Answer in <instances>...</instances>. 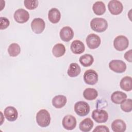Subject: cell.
<instances>
[{"label": "cell", "mask_w": 132, "mask_h": 132, "mask_svg": "<svg viewBox=\"0 0 132 132\" xmlns=\"http://www.w3.org/2000/svg\"><path fill=\"white\" fill-rule=\"evenodd\" d=\"M36 119L39 126L41 127H46L50 125L51 119L48 111L46 109H42L37 112Z\"/></svg>", "instance_id": "cell-1"}, {"label": "cell", "mask_w": 132, "mask_h": 132, "mask_svg": "<svg viewBox=\"0 0 132 132\" xmlns=\"http://www.w3.org/2000/svg\"><path fill=\"white\" fill-rule=\"evenodd\" d=\"M90 27L91 29L97 32L105 31L108 27L107 21L102 18H95L90 21Z\"/></svg>", "instance_id": "cell-2"}, {"label": "cell", "mask_w": 132, "mask_h": 132, "mask_svg": "<svg viewBox=\"0 0 132 132\" xmlns=\"http://www.w3.org/2000/svg\"><path fill=\"white\" fill-rule=\"evenodd\" d=\"M74 109L75 113L80 117L87 116L90 110L89 105L85 101L77 102L74 105Z\"/></svg>", "instance_id": "cell-3"}, {"label": "cell", "mask_w": 132, "mask_h": 132, "mask_svg": "<svg viewBox=\"0 0 132 132\" xmlns=\"http://www.w3.org/2000/svg\"><path fill=\"white\" fill-rule=\"evenodd\" d=\"M129 45V41L127 38L123 35L116 37L113 41V46L118 51H123L126 50Z\"/></svg>", "instance_id": "cell-4"}, {"label": "cell", "mask_w": 132, "mask_h": 132, "mask_svg": "<svg viewBox=\"0 0 132 132\" xmlns=\"http://www.w3.org/2000/svg\"><path fill=\"white\" fill-rule=\"evenodd\" d=\"M83 78L86 84L90 85H94L98 81V75L95 70L89 69L84 73Z\"/></svg>", "instance_id": "cell-5"}, {"label": "cell", "mask_w": 132, "mask_h": 132, "mask_svg": "<svg viewBox=\"0 0 132 132\" xmlns=\"http://www.w3.org/2000/svg\"><path fill=\"white\" fill-rule=\"evenodd\" d=\"M91 117L92 119L97 123H105L108 119V114L107 112L103 109H96L92 112Z\"/></svg>", "instance_id": "cell-6"}, {"label": "cell", "mask_w": 132, "mask_h": 132, "mask_svg": "<svg viewBox=\"0 0 132 132\" xmlns=\"http://www.w3.org/2000/svg\"><path fill=\"white\" fill-rule=\"evenodd\" d=\"M109 69L117 73H122L126 69V63L121 60H112L109 63Z\"/></svg>", "instance_id": "cell-7"}, {"label": "cell", "mask_w": 132, "mask_h": 132, "mask_svg": "<svg viewBox=\"0 0 132 132\" xmlns=\"http://www.w3.org/2000/svg\"><path fill=\"white\" fill-rule=\"evenodd\" d=\"M30 25L32 31L36 34H41L44 31L45 27L44 21L40 18L33 19Z\"/></svg>", "instance_id": "cell-8"}, {"label": "cell", "mask_w": 132, "mask_h": 132, "mask_svg": "<svg viewBox=\"0 0 132 132\" xmlns=\"http://www.w3.org/2000/svg\"><path fill=\"white\" fill-rule=\"evenodd\" d=\"M87 45L90 49H95L99 47L101 43L100 37L94 34H91L88 35L86 39Z\"/></svg>", "instance_id": "cell-9"}, {"label": "cell", "mask_w": 132, "mask_h": 132, "mask_svg": "<svg viewBox=\"0 0 132 132\" xmlns=\"http://www.w3.org/2000/svg\"><path fill=\"white\" fill-rule=\"evenodd\" d=\"M14 19L15 21L21 24L27 22L29 19V12L24 9H18L14 13Z\"/></svg>", "instance_id": "cell-10"}, {"label": "cell", "mask_w": 132, "mask_h": 132, "mask_svg": "<svg viewBox=\"0 0 132 132\" xmlns=\"http://www.w3.org/2000/svg\"><path fill=\"white\" fill-rule=\"evenodd\" d=\"M108 8L112 14L118 15L122 12L123 6L121 2L117 0H112L108 3Z\"/></svg>", "instance_id": "cell-11"}, {"label": "cell", "mask_w": 132, "mask_h": 132, "mask_svg": "<svg viewBox=\"0 0 132 132\" xmlns=\"http://www.w3.org/2000/svg\"><path fill=\"white\" fill-rule=\"evenodd\" d=\"M77 124L76 119L75 117L72 115H67L62 119V124L63 128L67 130H73L76 127Z\"/></svg>", "instance_id": "cell-12"}, {"label": "cell", "mask_w": 132, "mask_h": 132, "mask_svg": "<svg viewBox=\"0 0 132 132\" xmlns=\"http://www.w3.org/2000/svg\"><path fill=\"white\" fill-rule=\"evenodd\" d=\"M59 36L60 39L64 42H69L74 37V31L71 27L64 26L60 31Z\"/></svg>", "instance_id": "cell-13"}, {"label": "cell", "mask_w": 132, "mask_h": 132, "mask_svg": "<svg viewBox=\"0 0 132 132\" xmlns=\"http://www.w3.org/2000/svg\"><path fill=\"white\" fill-rule=\"evenodd\" d=\"M4 116L6 119L10 121H15L18 117V112L16 109L13 106H8L4 109Z\"/></svg>", "instance_id": "cell-14"}, {"label": "cell", "mask_w": 132, "mask_h": 132, "mask_svg": "<svg viewBox=\"0 0 132 132\" xmlns=\"http://www.w3.org/2000/svg\"><path fill=\"white\" fill-rule=\"evenodd\" d=\"M70 48L73 53L75 54H80L85 51V46L84 43L81 41L75 40L71 43Z\"/></svg>", "instance_id": "cell-15"}, {"label": "cell", "mask_w": 132, "mask_h": 132, "mask_svg": "<svg viewBox=\"0 0 132 132\" xmlns=\"http://www.w3.org/2000/svg\"><path fill=\"white\" fill-rule=\"evenodd\" d=\"M67 102V97L63 95H58L54 96L52 99L53 106L57 109L63 107Z\"/></svg>", "instance_id": "cell-16"}, {"label": "cell", "mask_w": 132, "mask_h": 132, "mask_svg": "<svg viewBox=\"0 0 132 132\" xmlns=\"http://www.w3.org/2000/svg\"><path fill=\"white\" fill-rule=\"evenodd\" d=\"M111 129L114 132H124L126 129V125L124 121L121 119L114 120L111 125Z\"/></svg>", "instance_id": "cell-17"}, {"label": "cell", "mask_w": 132, "mask_h": 132, "mask_svg": "<svg viewBox=\"0 0 132 132\" xmlns=\"http://www.w3.org/2000/svg\"><path fill=\"white\" fill-rule=\"evenodd\" d=\"M48 19L51 23L53 24L57 23L61 19V13L60 11L56 8H51L48 11Z\"/></svg>", "instance_id": "cell-18"}, {"label": "cell", "mask_w": 132, "mask_h": 132, "mask_svg": "<svg viewBox=\"0 0 132 132\" xmlns=\"http://www.w3.org/2000/svg\"><path fill=\"white\" fill-rule=\"evenodd\" d=\"M111 101L116 104H120L125 100L127 98V95L123 92L116 91L113 92L111 95Z\"/></svg>", "instance_id": "cell-19"}, {"label": "cell", "mask_w": 132, "mask_h": 132, "mask_svg": "<svg viewBox=\"0 0 132 132\" xmlns=\"http://www.w3.org/2000/svg\"><path fill=\"white\" fill-rule=\"evenodd\" d=\"M94 123L89 118H87L81 121L79 124V129L82 132H88L93 128Z\"/></svg>", "instance_id": "cell-20"}, {"label": "cell", "mask_w": 132, "mask_h": 132, "mask_svg": "<svg viewBox=\"0 0 132 132\" xmlns=\"http://www.w3.org/2000/svg\"><path fill=\"white\" fill-rule=\"evenodd\" d=\"M121 88L125 91H130L132 89V79L130 76L123 77L120 82Z\"/></svg>", "instance_id": "cell-21"}, {"label": "cell", "mask_w": 132, "mask_h": 132, "mask_svg": "<svg viewBox=\"0 0 132 132\" xmlns=\"http://www.w3.org/2000/svg\"><path fill=\"white\" fill-rule=\"evenodd\" d=\"M80 72V67L77 63H71L68 69L67 74L71 77H75L78 76Z\"/></svg>", "instance_id": "cell-22"}, {"label": "cell", "mask_w": 132, "mask_h": 132, "mask_svg": "<svg viewBox=\"0 0 132 132\" xmlns=\"http://www.w3.org/2000/svg\"><path fill=\"white\" fill-rule=\"evenodd\" d=\"M92 10L95 14L97 15H101L105 12L106 6L103 2L97 1L93 5Z\"/></svg>", "instance_id": "cell-23"}, {"label": "cell", "mask_w": 132, "mask_h": 132, "mask_svg": "<svg viewBox=\"0 0 132 132\" xmlns=\"http://www.w3.org/2000/svg\"><path fill=\"white\" fill-rule=\"evenodd\" d=\"M98 96L97 90L94 88H88L85 89L83 92L84 97L88 101H92L95 100Z\"/></svg>", "instance_id": "cell-24"}, {"label": "cell", "mask_w": 132, "mask_h": 132, "mask_svg": "<svg viewBox=\"0 0 132 132\" xmlns=\"http://www.w3.org/2000/svg\"><path fill=\"white\" fill-rule=\"evenodd\" d=\"M65 50V47L63 44L57 43L52 48V53L55 57H60L64 55Z\"/></svg>", "instance_id": "cell-25"}, {"label": "cell", "mask_w": 132, "mask_h": 132, "mask_svg": "<svg viewBox=\"0 0 132 132\" xmlns=\"http://www.w3.org/2000/svg\"><path fill=\"white\" fill-rule=\"evenodd\" d=\"M79 61L83 67H88L93 64L94 62V58L92 55L86 54L80 57Z\"/></svg>", "instance_id": "cell-26"}, {"label": "cell", "mask_w": 132, "mask_h": 132, "mask_svg": "<svg viewBox=\"0 0 132 132\" xmlns=\"http://www.w3.org/2000/svg\"><path fill=\"white\" fill-rule=\"evenodd\" d=\"M8 52L10 56L16 57L20 53L21 47L18 43H11L8 47Z\"/></svg>", "instance_id": "cell-27"}, {"label": "cell", "mask_w": 132, "mask_h": 132, "mask_svg": "<svg viewBox=\"0 0 132 132\" xmlns=\"http://www.w3.org/2000/svg\"><path fill=\"white\" fill-rule=\"evenodd\" d=\"M120 107L121 109L125 112H129L132 110V101L131 98L124 100L121 103Z\"/></svg>", "instance_id": "cell-28"}, {"label": "cell", "mask_w": 132, "mask_h": 132, "mask_svg": "<svg viewBox=\"0 0 132 132\" xmlns=\"http://www.w3.org/2000/svg\"><path fill=\"white\" fill-rule=\"evenodd\" d=\"M38 1L25 0L24 1V6L29 10H34L38 6Z\"/></svg>", "instance_id": "cell-29"}, {"label": "cell", "mask_w": 132, "mask_h": 132, "mask_svg": "<svg viewBox=\"0 0 132 132\" xmlns=\"http://www.w3.org/2000/svg\"><path fill=\"white\" fill-rule=\"evenodd\" d=\"M9 24H10L9 20L7 18L5 17L0 18V25H1L0 28L1 30L7 28L9 26Z\"/></svg>", "instance_id": "cell-30"}, {"label": "cell", "mask_w": 132, "mask_h": 132, "mask_svg": "<svg viewBox=\"0 0 132 132\" xmlns=\"http://www.w3.org/2000/svg\"><path fill=\"white\" fill-rule=\"evenodd\" d=\"M109 132L108 127L105 125H98L93 129V132Z\"/></svg>", "instance_id": "cell-31"}, {"label": "cell", "mask_w": 132, "mask_h": 132, "mask_svg": "<svg viewBox=\"0 0 132 132\" xmlns=\"http://www.w3.org/2000/svg\"><path fill=\"white\" fill-rule=\"evenodd\" d=\"M131 50H129V51H127L124 55V58L128 62H131L132 59H131Z\"/></svg>", "instance_id": "cell-32"}]
</instances>
